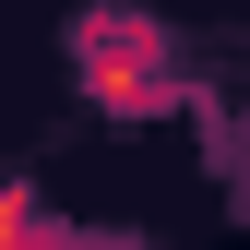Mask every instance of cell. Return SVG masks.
<instances>
[{"mask_svg":"<svg viewBox=\"0 0 250 250\" xmlns=\"http://www.w3.org/2000/svg\"><path fill=\"white\" fill-rule=\"evenodd\" d=\"M72 60H83V96H96L107 119L179 107V36L155 12H131V0H96V12L72 24Z\"/></svg>","mask_w":250,"mask_h":250,"instance_id":"6da1fadb","label":"cell"},{"mask_svg":"<svg viewBox=\"0 0 250 250\" xmlns=\"http://www.w3.org/2000/svg\"><path fill=\"white\" fill-rule=\"evenodd\" d=\"M24 227H36V214H24V203H0V238H24Z\"/></svg>","mask_w":250,"mask_h":250,"instance_id":"7a4b0ae2","label":"cell"}]
</instances>
